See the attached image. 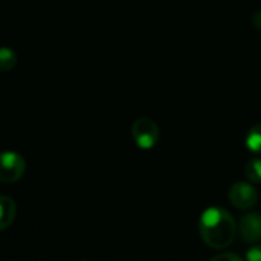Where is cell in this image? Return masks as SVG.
<instances>
[{
  "instance_id": "obj_1",
  "label": "cell",
  "mask_w": 261,
  "mask_h": 261,
  "mask_svg": "<svg viewBox=\"0 0 261 261\" xmlns=\"http://www.w3.org/2000/svg\"><path fill=\"white\" fill-rule=\"evenodd\" d=\"M198 233L209 247L224 249L232 244L237 233V224L226 209L209 207L198 220Z\"/></svg>"
},
{
  "instance_id": "obj_2",
  "label": "cell",
  "mask_w": 261,
  "mask_h": 261,
  "mask_svg": "<svg viewBox=\"0 0 261 261\" xmlns=\"http://www.w3.org/2000/svg\"><path fill=\"white\" fill-rule=\"evenodd\" d=\"M133 139L140 149L149 151L160 140L159 126L155 124L154 120H151L148 117H142V118L136 120L133 124Z\"/></svg>"
},
{
  "instance_id": "obj_3",
  "label": "cell",
  "mask_w": 261,
  "mask_h": 261,
  "mask_svg": "<svg viewBox=\"0 0 261 261\" xmlns=\"http://www.w3.org/2000/svg\"><path fill=\"white\" fill-rule=\"evenodd\" d=\"M25 159L13 151L0 152V183H16L25 174Z\"/></svg>"
},
{
  "instance_id": "obj_4",
  "label": "cell",
  "mask_w": 261,
  "mask_h": 261,
  "mask_svg": "<svg viewBox=\"0 0 261 261\" xmlns=\"http://www.w3.org/2000/svg\"><path fill=\"white\" fill-rule=\"evenodd\" d=\"M258 200L256 189L246 181H238L233 183L229 189V201L241 211H247L255 206Z\"/></svg>"
},
{
  "instance_id": "obj_5",
  "label": "cell",
  "mask_w": 261,
  "mask_h": 261,
  "mask_svg": "<svg viewBox=\"0 0 261 261\" xmlns=\"http://www.w3.org/2000/svg\"><path fill=\"white\" fill-rule=\"evenodd\" d=\"M238 232L243 241L255 243L261 240V214H246L241 217L238 224Z\"/></svg>"
},
{
  "instance_id": "obj_6",
  "label": "cell",
  "mask_w": 261,
  "mask_h": 261,
  "mask_svg": "<svg viewBox=\"0 0 261 261\" xmlns=\"http://www.w3.org/2000/svg\"><path fill=\"white\" fill-rule=\"evenodd\" d=\"M17 206L11 197L0 195V230H5L10 227L16 218Z\"/></svg>"
},
{
  "instance_id": "obj_7",
  "label": "cell",
  "mask_w": 261,
  "mask_h": 261,
  "mask_svg": "<svg viewBox=\"0 0 261 261\" xmlns=\"http://www.w3.org/2000/svg\"><path fill=\"white\" fill-rule=\"evenodd\" d=\"M246 146L253 154L261 155V123L253 124L246 134Z\"/></svg>"
},
{
  "instance_id": "obj_8",
  "label": "cell",
  "mask_w": 261,
  "mask_h": 261,
  "mask_svg": "<svg viewBox=\"0 0 261 261\" xmlns=\"http://www.w3.org/2000/svg\"><path fill=\"white\" fill-rule=\"evenodd\" d=\"M17 65V54L11 48H0V72H8Z\"/></svg>"
},
{
  "instance_id": "obj_9",
  "label": "cell",
  "mask_w": 261,
  "mask_h": 261,
  "mask_svg": "<svg viewBox=\"0 0 261 261\" xmlns=\"http://www.w3.org/2000/svg\"><path fill=\"white\" fill-rule=\"evenodd\" d=\"M244 174L250 183H261V159H252L244 168Z\"/></svg>"
},
{
  "instance_id": "obj_10",
  "label": "cell",
  "mask_w": 261,
  "mask_h": 261,
  "mask_svg": "<svg viewBox=\"0 0 261 261\" xmlns=\"http://www.w3.org/2000/svg\"><path fill=\"white\" fill-rule=\"evenodd\" d=\"M246 261H261V244L253 246L246 252Z\"/></svg>"
},
{
  "instance_id": "obj_11",
  "label": "cell",
  "mask_w": 261,
  "mask_h": 261,
  "mask_svg": "<svg viewBox=\"0 0 261 261\" xmlns=\"http://www.w3.org/2000/svg\"><path fill=\"white\" fill-rule=\"evenodd\" d=\"M211 261H243L237 253L232 252H226V253H218L215 255Z\"/></svg>"
},
{
  "instance_id": "obj_12",
  "label": "cell",
  "mask_w": 261,
  "mask_h": 261,
  "mask_svg": "<svg viewBox=\"0 0 261 261\" xmlns=\"http://www.w3.org/2000/svg\"><path fill=\"white\" fill-rule=\"evenodd\" d=\"M252 25L261 31V11H256L253 16H252Z\"/></svg>"
}]
</instances>
